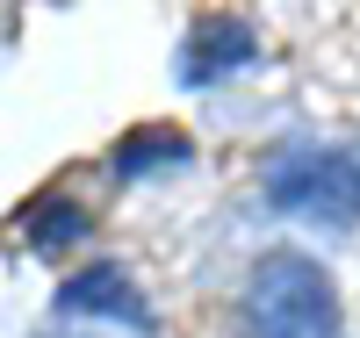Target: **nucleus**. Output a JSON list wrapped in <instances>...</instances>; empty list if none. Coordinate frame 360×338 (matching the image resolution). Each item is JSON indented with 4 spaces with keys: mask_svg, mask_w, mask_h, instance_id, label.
<instances>
[{
    "mask_svg": "<svg viewBox=\"0 0 360 338\" xmlns=\"http://www.w3.org/2000/svg\"><path fill=\"white\" fill-rule=\"evenodd\" d=\"M245 324L252 338H339V295L317 259L266 252L245 281Z\"/></svg>",
    "mask_w": 360,
    "mask_h": 338,
    "instance_id": "obj_1",
    "label": "nucleus"
},
{
    "mask_svg": "<svg viewBox=\"0 0 360 338\" xmlns=\"http://www.w3.org/2000/svg\"><path fill=\"white\" fill-rule=\"evenodd\" d=\"M266 202L317 223H360V144H281L266 159Z\"/></svg>",
    "mask_w": 360,
    "mask_h": 338,
    "instance_id": "obj_2",
    "label": "nucleus"
},
{
    "mask_svg": "<svg viewBox=\"0 0 360 338\" xmlns=\"http://www.w3.org/2000/svg\"><path fill=\"white\" fill-rule=\"evenodd\" d=\"M58 310L65 317H108V324H144V295L115 259H86L65 288H58Z\"/></svg>",
    "mask_w": 360,
    "mask_h": 338,
    "instance_id": "obj_3",
    "label": "nucleus"
},
{
    "mask_svg": "<svg viewBox=\"0 0 360 338\" xmlns=\"http://www.w3.org/2000/svg\"><path fill=\"white\" fill-rule=\"evenodd\" d=\"M252 58V29L231 22V15H209L188 29V51H180V79L188 86H217L224 72H238Z\"/></svg>",
    "mask_w": 360,
    "mask_h": 338,
    "instance_id": "obj_4",
    "label": "nucleus"
},
{
    "mask_svg": "<svg viewBox=\"0 0 360 338\" xmlns=\"http://www.w3.org/2000/svg\"><path fill=\"white\" fill-rule=\"evenodd\" d=\"M152 166H188V137L180 130H137L123 137V151H115V173H152Z\"/></svg>",
    "mask_w": 360,
    "mask_h": 338,
    "instance_id": "obj_5",
    "label": "nucleus"
},
{
    "mask_svg": "<svg viewBox=\"0 0 360 338\" xmlns=\"http://www.w3.org/2000/svg\"><path fill=\"white\" fill-rule=\"evenodd\" d=\"M79 230H86V216H79L72 202H58V195H44V202L22 216V238L37 245V252H65V245H72Z\"/></svg>",
    "mask_w": 360,
    "mask_h": 338,
    "instance_id": "obj_6",
    "label": "nucleus"
}]
</instances>
